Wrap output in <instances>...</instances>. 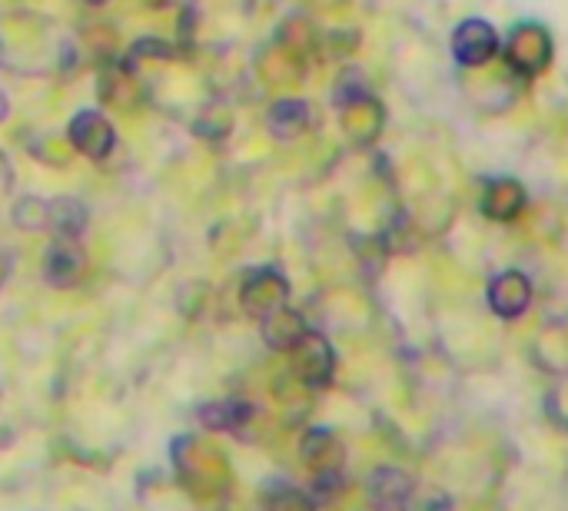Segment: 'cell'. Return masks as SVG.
<instances>
[{
    "mask_svg": "<svg viewBox=\"0 0 568 511\" xmlns=\"http://www.w3.org/2000/svg\"><path fill=\"white\" fill-rule=\"evenodd\" d=\"M170 459H173L180 489L186 495H193L196 502H213V499L226 495L230 462L216 446H210L196 436H180L170 449Z\"/></svg>",
    "mask_w": 568,
    "mask_h": 511,
    "instance_id": "cell-1",
    "label": "cell"
},
{
    "mask_svg": "<svg viewBox=\"0 0 568 511\" xmlns=\"http://www.w3.org/2000/svg\"><path fill=\"white\" fill-rule=\"evenodd\" d=\"M290 372L310 389V392H323L329 389L333 376H336V349L323 333H306L296 349L290 352Z\"/></svg>",
    "mask_w": 568,
    "mask_h": 511,
    "instance_id": "cell-2",
    "label": "cell"
},
{
    "mask_svg": "<svg viewBox=\"0 0 568 511\" xmlns=\"http://www.w3.org/2000/svg\"><path fill=\"white\" fill-rule=\"evenodd\" d=\"M290 303V283L280 269L273 266H260L253 273H246L243 286H240V306L246 316L263 319L270 313H276L280 306Z\"/></svg>",
    "mask_w": 568,
    "mask_h": 511,
    "instance_id": "cell-3",
    "label": "cell"
},
{
    "mask_svg": "<svg viewBox=\"0 0 568 511\" xmlns=\"http://www.w3.org/2000/svg\"><path fill=\"white\" fill-rule=\"evenodd\" d=\"M70 146L87 156V160H106L116 146V133H113V123L100 113V110H80L73 120H70Z\"/></svg>",
    "mask_w": 568,
    "mask_h": 511,
    "instance_id": "cell-4",
    "label": "cell"
},
{
    "mask_svg": "<svg viewBox=\"0 0 568 511\" xmlns=\"http://www.w3.org/2000/svg\"><path fill=\"white\" fill-rule=\"evenodd\" d=\"M87 276V253L80 239H53L43 256V283L50 289H73Z\"/></svg>",
    "mask_w": 568,
    "mask_h": 511,
    "instance_id": "cell-5",
    "label": "cell"
},
{
    "mask_svg": "<svg viewBox=\"0 0 568 511\" xmlns=\"http://www.w3.org/2000/svg\"><path fill=\"white\" fill-rule=\"evenodd\" d=\"M300 462L320 476V472H343L346 469V446L333 429H310L300 442Z\"/></svg>",
    "mask_w": 568,
    "mask_h": 511,
    "instance_id": "cell-6",
    "label": "cell"
},
{
    "mask_svg": "<svg viewBox=\"0 0 568 511\" xmlns=\"http://www.w3.org/2000/svg\"><path fill=\"white\" fill-rule=\"evenodd\" d=\"M416 482L396 469V466H383L369 476L366 482V492H369V505L376 511H399L406 505V499L413 495Z\"/></svg>",
    "mask_w": 568,
    "mask_h": 511,
    "instance_id": "cell-7",
    "label": "cell"
},
{
    "mask_svg": "<svg viewBox=\"0 0 568 511\" xmlns=\"http://www.w3.org/2000/svg\"><path fill=\"white\" fill-rule=\"evenodd\" d=\"M529 303H532V283L523 273L513 269V273H503V276L493 279V286H489V306H493L496 316L516 319V316H523L529 309Z\"/></svg>",
    "mask_w": 568,
    "mask_h": 511,
    "instance_id": "cell-8",
    "label": "cell"
},
{
    "mask_svg": "<svg viewBox=\"0 0 568 511\" xmlns=\"http://www.w3.org/2000/svg\"><path fill=\"white\" fill-rule=\"evenodd\" d=\"M260 333H263V343L273 349V352H293L296 343L310 333L306 329V319L300 316V309H293L290 303L280 306L276 313L263 316L260 319Z\"/></svg>",
    "mask_w": 568,
    "mask_h": 511,
    "instance_id": "cell-9",
    "label": "cell"
},
{
    "mask_svg": "<svg viewBox=\"0 0 568 511\" xmlns=\"http://www.w3.org/2000/svg\"><path fill=\"white\" fill-rule=\"evenodd\" d=\"M549 50H552L549 47V33L529 23V27L516 30L509 57H513V67H519L523 73H539L549 63Z\"/></svg>",
    "mask_w": 568,
    "mask_h": 511,
    "instance_id": "cell-10",
    "label": "cell"
},
{
    "mask_svg": "<svg viewBox=\"0 0 568 511\" xmlns=\"http://www.w3.org/2000/svg\"><path fill=\"white\" fill-rule=\"evenodd\" d=\"M90 226V209L73 200V196H57L50 200V223L47 229L57 236V239H80Z\"/></svg>",
    "mask_w": 568,
    "mask_h": 511,
    "instance_id": "cell-11",
    "label": "cell"
},
{
    "mask_svg": "<svg viewBox=\"0 0 568 511\" xmlns=\"http://www.w3.org/2000/svg\"><path fill=\"white\" fill-rule=\"evenodd\" d=\"M496 53V33L483 20H469L456 33V57L463 63H486Z\"/></svg>",
    "mask_w": 568,
    "mask_h": 511,
    "instance_id": "cell-12",
    "label": "cell"
},
{
    "mask_svg": "<svg viewBox=\"0 0 568 511\" xmlns=\"http://www.w3.org/2000/svg\"><path fill=\"white\" fill-rule=\"evenodd\" d=\"M266 126L276 140H296L310 130V106L303 100H283L270 110Z\"/></svg>",
    "mask_w": 568,
    "mask_h": 511,
    "instance_id": "cell-13",
    "label": "cell"
},
{
    "mask_svg": "<svg viewBox=\"0 0 568 511\" xmlns=\"http://www.w3.org/2000/svg\"><path fill=\"white\" fill-rule=\"evenodd\" d=\"M486 213L499 223H509L523 213L526 206V190L516 183V180H496L489 190H486Z\"/></svg>",
    "mask_w": 568,
    "mask_h": 511,
    "instance_id": "cell-14",
    "label": "cell"
},
{
    "mask_svg": "<svg viewBox=\"0 0 568 511\" xmlns=\"http://www.w3.org/2000/svg\"><path fill=\"white\" fill-rule=\"evenodd\" d=\"M10 219L17 229L23 233H47V223H50V200H40V196H20L10 209Z\"/></svg>",
    "mask_w": 568,
    "mask_h": 511,
    "instance_id": "cell-15",
    "label": "cell"
},
{
    "mask_svg": "<svg viewBox=\"0 0 568 511\" xmlns=\"http://www.w3.org/2000/svg\"><path fill=\"white\" fill-rule=\"evenodd\" d=\"M263 509L266 511H320L316 499L303 489H293V486H273L263 499Z\"/></svg>",
    "mask_w": 568,
    "mask_h": 511,
    "instance_id": "cell-16",
    "label": "cell"
},
{
    "mask_svg": "<svg viewBox=\"0 0 568 511\" xmlns=\"http://www.w3.org/2000/svg\"><path fill=\"white\" fill-rule=\"evenodd\" d=\"M343 492H346V476L343 472H320V476H313V499H316V505H333V502H339L343 499Z\"/></svg>",
    "mask_w": 568,
    "mask_h": 511,
    "instance_id": "cell-17",
    "label": "cell"
},
{
    "mask_svg": "<svg viewBox=\"0 0 568 511\" xmlns=\"http://www.w3.org/2000/svg\"><path fill=\"white\" fill-rule=\"evenodd\" d=\"M399 511H456L453 499L439 489H413L406 505Z\"/></svg>",
    "mask_w": 568,
    "mask_h": 511,
    "instance_id": "cell-18",
    "label": "cell"
},
{
    "mask_svg": "<svg viewBox=\"0 0 568 511\" xmlns=\"http://www.w3.org/2000/svg\"><path fill=\"white\" fill-rule=\"evenodd\" d=\"M10 273H13V259H10V256H7V253L0 249V286H3L7 279H10Z\"/></svg>",
    "mask_w": 568,
    "mask_h": 511,
    "instance_id": "cell-19",
    "label": "cell"
},
{
    "mask_svg": "<svg viewBox=\"0 0 568 511\" xmlns=\"http://www.w3.org/2000/svg\"><path fill=\"white\" fill-rule=\"evenodd\" d=\"M7 110H10V106H7V93H3V90H0V120H3V116H7Z\"/></svg>",
    "mask_w": 568,
    "mask_h": 511,
    "instance_id": "cell-20",
    "label": "cell"
},
{
    "mask_svg": "<svg viewBox=\"0 0 568 511\" xmlns=\"http://www.w3.org/2000/svg\"><path fill=\"white\" fill-rule=\"evenodd\" d=\"M83 3H90V7H100V3H106V0H83Z\"/></svg>",
    "mask_w": 568,
    "mask_h": 511,
    "instance_id": "cell-21",
    "label": "cell"
}]
</instances>
